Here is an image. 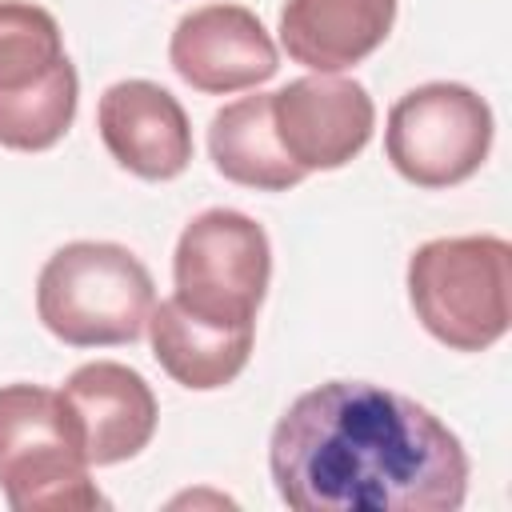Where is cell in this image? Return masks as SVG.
<instances>
[{
    "label": "cell",
    "mask_w": 512,
    "mask_h": 512,
    "mask_svg": "<svg viewBox=\"0 0 512 512\" xmlns=\"http://www.w3.org/2000/svg\"><path fill=\"white\" fill-rule=\"evenodd\" d=\"M276 492L296 512H456L468 452L424 404L328 380L288 404L268 440Z\"/></svg>",
    "instance_id": "6da1fadb"
},
{
    "label": "cell",
    "mask_w": 512,
    "mask_h": 512,
    "mask_svg": "<svg viewBox=\"0 0 512 512\" xmlns=\"http://www.w3.org/2000/svg\"><path fill=\"white\" fill-rule=\"evenodd\" d=\"M156 284L136 252L112 240H72L36 276L40 324L72 348H116L140 340Z\"/></svg>",
    "instance_id": "7a4b0ae2"
},
{
    "label": "cell",
    "mask_w": 512,
    "mask_h": 512,
    "mask_svg": "<svg viewBox=\"0 0 512 512\" xmlns=\"http://www.w3.org/2000/svg\"><path fill=\"white\" fill-rule=\"evenodd\" d=\"M512 244L504 236H440L408 256V300L432 340L484 352L508 332Z\"/></svg>",
    "instance_id": "3957f363"
},
{
    "label": "cell",
    "mask_w": 512,
    "mask_h": 512,
    "mask_svg": "<svg viewBox=\"0 0 512 512\" xmlns=\"http://www.w3.org/2000/svg\"><path fill=\"white\" fill-rule=\"evenodd\" d=\"M84 440L60 392L0 388V492L16 512H80L108 500L88 480Z\"/></svg>",
    "instance_id": "277c9868"
},
{
    "label": "cell",
    "mask_w": 512,
    "mask_h": 512,
    "mask_svg": "<svg viewBox=\"0 0 512 512\" xmlns=\"http://www.w3.org/2000/svg\"><path fill=\"white\" fill-rule=\"evenodd\" d=\"M80 76L56 16L32 0H0V148L44 152L76 120Z\"/></svg>",
    "instance_id": "5b68a950"
},
{
    "label": "cell",
    "mask_w": 512,
    "mask_h": 512,
    "mask_svg": "<svg viewBox=\"0 0 512 512\" xmlns=\"http://www.w3.org/2000/svg\"><path fill=\"white\" fill-rule=\"evenodd\" d=\"M272 280V244L268 232L236 212L208 208L192 216L172 252V300L216 328H256Z\"/></svg>",
    "instance_id": "8992f818"
},
{
    "label": "cell",
    "mask_w": 512,
    "mask_h": 512,
    "mask_svg": "<svg viewBox=\"0 0 512 512\" xmlns=\"http://www.w3.org/2000/svg\"><path fill=\"white\" fill-rule=\"evenodd\" d=\"M492 148V108L468 84L432 80L404 92L384 128L392 168L416 188H452L480 172Z\"/></svg>",
    "instance_id": "52a82bcc"
},
{
    "label": "cell",
    "mask_w": 512,
    "mask_h": 512,
    "mask_svg": "<svg viewBox=\"0 0 512 512\" xmlns=\"http://www.w3.org/2000/svg\"><path fill=\"white\" fill-rule=\"evenodd\" d=\"M272 128L296 168L332 172L360 156L372 140L376 104L360 80L316 72L272 92Z\"/></svg>",
    "instance_id": "ba28073f"
},
{
    "label": "cell",
    "mask_w": 512,
    "mask_h": 512,
    "mask_svg": "<svg viewBox=\"0 0 512 512\" xmlns=\"http://www.w3.org/2000/svg\"><path fill=\"white\" fill-rule=\"evenodd\" d=\"M168 60L184 84L204 96H228L276 76L280 52L256 12L240 4H204L180 16Z\"/></svg>",
    "instance_id": "9c48e42d"
},
{
    "label": "cell",
    "mask_w": 512,
    "mask_h": 512,
    "mask_svg": "<svg viewBox=\"0 0 512 512\" xmlns=\"http://www.w3.org/2000/svg\"><path fill=\"white\" fill-rule=\"evenodd\" d=\"M96 128L108 156L140 180H176L192 164V124L180 100L152 80L104 88Z\"/></svg>",
    "instance_id": "30bf717a"
},
{
    "label": "cell",
    "mask_w": 512,
    "mask_h": 512,
    "mask_svg": "<svg viewBox=\"0 0 512 512\" xmlns=\"http://www.w3.org/2000/svg\"><path fill=\"white\" fill-rule=\"evenodd\" d=\"M60 396L76 420V432L84 440V456L92 468L140 456L156 436V420H160L156 396L148 380L128 364H116V360L80 364L64 380Z\"/></svg>",
    "instance_id": "8fae6325"
},
{
    "label": "cell",
    "mask_w": 512,
    "mask_h": 512,
    "mask_svg": "<svg viewBox=\"0 0 512 512\" xmlns=\"http://www.w3.org/2000/svg\"><path fill=\"white\" fill-rule=\"evenodd\" d=\"M396 0H284L280 48L312 72L368 60L392 32Z\"/></svg>",
    "instance_id": "7c38bea8"
},
{
    "label": "cell",
    "mask_w": 512,
    "mask_h": 512,
    "mask_svg": "<svg viewBox=\"0 0 512 512\" xmlns=\"http://www.w3.org/2000/svg\"><path fill=\"white\" fill-rule=\"evenodd\" d=\"M148 340L156 364L192 392L232 384L252 356V328H216L188 316L176 300H160L148 312Z\"/></svg>",
    "instance_id": "4fadbf2b"
},
{
    "label": "cell",
    "mask_w": 512,
    "mask_h": 512,
    "mask_svg": "<svg viewBox=\"0 0 512 512\" xmlns=\"http://www.w3.org/2000/svg\"><path fill=\"white\" fill-rule=\"evenodd\" d=\"M208 156L224 180L256 192H288L308 176L284 156L276 140L272 92H256L224 104L208 124Z\"/></svg>",
    "instance_id": "5bb4252c"
}]
</instances>
